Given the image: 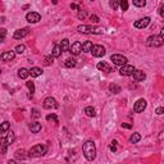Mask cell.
<instances>
[{"instance_id": "6da1fadb", "label": "cell", "mask_w": 164, "mask_h": 164, "mask_svg": "<svg viewBox=\"0 0 164 164\" xmlns=\"http://www.w3.org/2000/svg\"><path fill=\"white\" fill-rule=\"evenodd\" d=\"M82 150H83V155L87 160H94L96 158V146H95V142L91 140L86 141L82 146Z\"/></svg>"}, {"instance_id": "7a4b0ae2", "label": "cell", "mask_w": 164, "mask_h": 164, "mask_svg": "<svg viewBox=\"0 0 164 164\" xmlns=\"http://www.w3.org/2000/svg\"><path fill=\"white\" fill-rule=\"evenodd\" d=\"M46 151H48V146L39 144V145H35L34 147H31V150L28 151V155L30 157H42V155L46 154Z\"/></svg>"}, {"instance_id": "3957f363", "label": "cell", "mask_w": 164, "mask_h": 164, "mask_svg": "<svg viewBox=\"0 0 164 164\" xmlns=\"http://www.w3.org/2000/svg\"><path fill=\"white\" fill-rule=\"evenodd\" d=\"M77 31L81 34H95V35H101L103 28H97V27L92 26H86V24H81L77 27Z\"/></svg>"}, {"instance_id": "277c9868", "label": "cell", "mask_w": 164, "mask_h": 164, "mask_svg": "<svg viewBox=\"0 0 164 164\" xmlns=\"http://www.w3.org/2000/svg\"><path fill=\"white\" fill-rule=\"evenodd\" d=\"M164 44V39L162 36H157V35H154V36H150L149 39H147V45L149 46H154V48H159V46H162Z\"/></svg>"}, {"instance_id": "5b68a950", "label": "cell", "mask_w": 164, "mask_h": 164, "mask_svg": "<svg viewBox=\"0 0 164 164\" xmlns=\"http://www.w3.org/2000/svg\"><path fill=\"white\" fill-rule=\"evenodd\" d=\"M110 59L116 65H121V67L127 64V62H128L127 58H126L124 55H122V54H113V55L110 56Z\"/></svg>"}, {"instance_id": "8992f818", "label": "cell", "mask_w": 164, "mask_h": 164, "mask_svg": "<svg viewBox=\"0 0 164 164\" xmlns=\"http://www.w3.org/2000/svg\"><path fill=\"white\" fill-rule=\"evenodd\" d=\"M146 100L145 99H138L137 101L135 103V105H133V112H136V113H142V112L146 109Z\"/></svg>"}, {"instance_id": "52a82bcc", "label": "cell", "mask_w": 164, "mask_h": 164, "mask_svg": "<svg viewBox=\"0 0 164 164\" xmlns=\"http://www.w3.org/2000/svg\"><path fill=\"white\" fill-rule=\"evenodd\" d=\"M135 71L136 69H135V67H133V65L124 64V65H122V68L119 69V73H121V76H132Z\"/></svg>"}, {"instance_id": "ba28073f", "label": "cell", "mask_w": 164, "mask_h": 164, "mask_svg": "<svg viewBox=\"0 0 164 164\" xmlns=\"http://www.w3.org/2000/svg\"><path fill=\"white\" fill-rule=\"evenodd\" d=\"M91 54L94 56H96V58L104 56L105 55V48H104L103 45H94V48H92V50H91Z\"/></svg>"}, {"instance_id": "9c48e42d", "label": "cell", "mask_w": 164, "mask_h": 164, "mask_svg": "<svg viewBox=\"0 0 164 164\" xmlns=\"http://www.w3.org/2000/svg\"><path fill=\"white\" fill-rule=\"evenodd\" d=\"M44 108L45 109H51V108H58V103L54 97L49 96L44 100Z\"/></svg>"}, {"instance_id": "30bf717a", "label": "cell", "mask_w": 164, "mask_h": 164, "mask_svg": "<svg viewBox=\"0 0 164 164\" xmlns=\"http://www.w3.org/2000/svg\"><path fill=\"white\" fill-rule=\"evenodd\" d=\"M26 19L30 22V23H37L41 19V15L36 12H30L26 14Z\"/></svg>"}, {"instance_id": "8fae6325", "label": "cell", "mask_w": 164, "mask_h": 164, "mask_svg": "<svg viewBox=\"0 0 164 164\" xmlns=\"http://www.w3.org/2000/svg\"><path fill=\"white\" fill-rule=\"evenodd\" d=\"M69 51L73 54V55H78V54L82 51V44L80 42V41L73 42L72 45H71V48H69Z\"/></svg>"}, {"instance_id": "7c38bea8", "label": "cell", "mask_w": 164, "mask_h": 164, "mask_svg": "<svg viewBox=\"0 0 164 164\" xmlns=\"http://www.w3.org/2000/svg\"><path fill=\"white\" fill-rule=\"evenodd\" d=\"M149 23H150V18L149 17H144V18H141V19L136 21L133 26H135L136 28H145V27L149 26Z\"/></svg>"}, {"instance_id": "4fadbf2b", "label": "cell", "mask_w": 164, "mask_h": 164, "mask_svg": "<svg viewBox=\"0 0 164 164\" xmlns=\"http://www.w3.org/2000/svg\"><path fill=\"white\" fill-rule=\"evenodd\" d=\"M28 34H30V30H28V28H21V30H17V31L14 32L13 37H14L15 40H19V39H23V37H26Z\"/></svg>"}, {"instance_id": "5bb4252c", "label": "cell", "mask_w": 164, "mask_h": 164, "mask_svg": "<svg viewBox=\"0 0 164 164\" xmlns=\"http://www.w3.org/2000/svg\"><path fill=\"white\" fill-rule=\"evenodd\" d=\"M15 56V51H4V53L1 54V60L3 62H10L13 60Z\"/></svg>"}, {"instance_id": "9a60e30c", "label": "cell", "mask_w": 164, "mask_h": 164, "mask_svg": "<svg viewBox=\"0 0 164 164\" xmlns=\"http://www.w3.org/2000/svg\"><path fill=\"white\" fill-rule=\"evenodd\" d=\"M133 78H135L136 81H144L145 78H146V75H145L144 71H140V69H136L135 72H133Z\"/></svg>"}, {"instance_id": "2e32d148", "label": "cell", "mask_w": 164, "mask_h": 164, "mask_svg": "<svg viewBox=\"0 0 164 164\" xmlns=\"http://www.w3.org/2000/svg\"><path fill=\"white\" fill-rule=\"evenodd\" d=\"M96 68H97V69H99V71H103V72H106V73L112 72V68L109 67V65L106 64L105 62H100V63H97Z\"/></svg>"}, {"instance_id": "e0dca14e", "label": "cell", "mask_w": 164, "mask_h": 164, "mask_svg": "<svg viewBox=\"0 0 164 164\" xmlns=\"http://www.w3.org/2000/svg\"><path fill=\"white\" fill-rule=\"evenodd\" d=\"M30 130H31L32 133H39L40 131H41V123H39V122L31 123V126H30Z\"/></svg>"}, {"instance_id": "ac0fdd59", "label": "cell", "mask_w": 164, "mask_h": 164, "mask_svg": "<svg viewBox=\"0 0 164 164\" xmlns=\"http://www.w3.org/2000/svg\"><path fill=\"white\" fill-rule=\"evenodd\" d=\"M62 53H63V50H62L60 45H55L53 49V51H51V55H53L54 58H59V56L62 55Z\"/></svg>"}, {"instance_id": "d6986e66", "label": "cell", "mask_w": 164, "mask_h": 164, "mask_svg": "<svg viewBox=\"0 0 164 164\" xmlns=\"http://www.w3.org/2000/svg\"><path fill=\"white\" fill-rule=\"evenodd\" d=\"M30 75H31V77H39V76L42 75V69L37 68V67H34L30 69Z\"/></svg>"}, {"instance_id": "ffe728a7", "label": "cell", "mask_w": 164, "mask_h": 164, "mask_svg": "<svg viewBox=\"0 0 164 164\" xmlns=\"http://www.w3.org/2000/svg\"><path fill=\"white\" fill-rule=\"evenodd\" d=\"M92 48H94V45H92L91 41H86L85 44H82V50H83L85 53H91Z\"/></svg>"}, {"instance_id": "44dd1931", "label": "cell", "mask_w": 164, "mask_h": 164, "mask_svg": "<svg viewBox=\"0 0 164 164\" xmlns=\"http://www.w3.org/2000/svg\"><path fill=\"white\" fill-rule=\"evenodd\" d=\"M5 140H7L8 145H12L13 142H14V140H15V135H14V132H13V131H9V132L7 133V137H5Z\"/></svg>"}, {"instance_id": "7402d4cb", "label": "cell", "mask_w": 164, "mask_h": 164, "mask_svg": "<svg viewBox=\"0 0 164 164\" xmlns=\"http://www.w3.org/2000/svg\"><path fill=\"white\" fill-rule=\"evenodd\" d=\"M18 76H19V78H22V80H26L30 76V71L26 69V68H21V69L18 71Z\"/></svg>"}, {"instance_id": "603a6c76", "label": "cell", "mask_w": 164, "mask_h": 164, "mask_svg": "<svg viewBox=\"0 0 164 164\" xmlns=\"http://www.w3.org/2000/svg\"><path fill=\"white\" fill-rule=\"evenodd\" d=\"M85 114H86L87 117H95L96 116V112H95V109L92 108V106H86V108H85Z\"/></svg>"}, {"instance_id": "cb8c5ba5", "label": "cell", "mask_w": 164, "mask_h": 164, "mask_svg": "<svg viewBox=\"0 0 164 164\" xmlns=\"http://www.w3.org/2000/svg\"><path fill=\"white\" fill-rule=\"evenodd\" d=\"M140 140H141V135H140L138 132H135V133H133V135L130 137V142H132V144H137Z\"/></svg>"}, {"instance_id": "d4e9b609", "label": "cell", "mask_w": 164, "mask_h": 164, "mask_svg": "<svg viewBox=\"0 0 164 164\" xmlns=\"http://www.w3.org/2000/svg\"><path fill=\"white\" fill-rule=\"evenodd\" d=\"M60 48H62V50H63V51H67L68 49L71 48V45H69V40H67V39L62 40V42H60Z\"/></svg>"}, {"instance_id": "484cf974", "label": "cell", "mask_w": 164, "mask_h": 164, "mask_svg": "<svg viewBox=\"0 0 164 164\" xmlns=\"http://www.w3.org/2000/svg\"><path fill=\"white\" fill-rule=\"evenodd\" d=\"M64 65H65L67 68H73V67H76V60H75L73 58H68L67 60H65Z\"/></svg>"}, {"instance_id": "4316f807", "label": "cell", "mask_w": 164, "mask_h": 164, "mask_svg": "<svg viewBox=\"0 0 164 164\" xmlns=\"http://www.w3.org/2000/svg\"><path fill=\"white\" fill-rule=\"evenodd\" d=\"M9 127H10V123H9V122H7V121L3 122V123H1V127H0V132H1V133H5L8 130H9Z\"/></svg>"}, {"instance_id": "83f0119b", "label": "cell", "mask_w": 164, "mask_h": 164, "mask_svg": "<svg viewBox=\"0 0 164 164\" xmlns=\"http://www.w3.org/2000/svg\"><path fill=\"white\" fill-rule=\"evenodd\" d=\"M109 7L113 10H117L119 7V0H109Z\"/></svg>"}, {"instance_id": "f1b7e54d", "label": "cell", "mask_w": 164, "mask_h": 164, "mask_svg": "<svg viewBox=\"0 0 164 164\" xmlns=\"http://www.w3.org/2000/svg\"><path fill=\"white\" fill-rule=\"evenodd\" d=\"M109 90H110L113 94H119V92H121V87H119L118 85H114V83L109 86Z\"/></svg>"}, {"instance_id": "f546056e", "label": "cell", "mask_w": 164, "mask_h": 164, "mask_svg": "<svg viewBox=\"0 0 164 164\" xmlns=\"http://www.w3.org/2000/svg\"><path fill=\"white\" fill-rule=\"evenodd\" d=\"M119 5H121V9L123 12H126V10L128 9V1L127 0H119Z\"/></svg>"}, {"instance_id": "4dcf8cb0", "label": "cell", "mask_w": 164, "mask_h": 164, "mask_svg": "<svg viewBox=\"0 0 164 164\" xmlns=\"http://www.w3.org/2000/svg\"><path fill=\"white\" fill-rule=\"evenodd\" d=\"M133 5L138 7V8H142L146 5V1H145V0H133Z\"/></svg>"}, {"instance_id": "1f68e13d", "label": "cell", "mask_w": 164, "mask_h": 164, "mask_svg": "<svg viewBox=\"0 0 164 164\" xmlns=\"http://www.w3.org/2000/svg\"><path fill=\"white\" fill-rule=\"evenodd\" d=\"M44 62H45V65H51V64H53V62H54V56H53V55L45 56Z\"/></svg>"}, {"instance_id": "d6a6232c", "label": "cell", "mask_w": 164, "mask_h": 164, "mask_svg": "<svg viewBox=\"0 0 164 164\" xmlns=\"http://www.w3.org/2000/svg\"><path fill=\"white\" fill-rule=\"evenodd\" d=\"M24 150H17V151H15V158H17V159H24Z\"/></svg>"}, {"instance_id": "836d02e7", "label": "cell", "mask_w": 164, "mask_h": 164, "mask_svg": "<svg viewBox=\"0 0 164 164\" xmlns=\"http://www.w3.org/2000/svg\"><path fill=\"white\" fill-rule=\"evenodd\" d=\"M26 85H27V87L30 89V92H31V95H32L35 92V85H34V82L28 81V82H26Z\"/></svg>"}, {"instance_id": "e575fe53", "label": "cell", "mask_w": 164, "mask_h": 164, "mask_svg": "<svg viewBox=\"0 0 164 164\" xmlns=\"http://www.w3.org/2000/svg\"><path fill=\"white\" fill-rule=\"evenodd\" d=\"M24 50H26V46L24 45H18L17 48H15V53H18V54L24 53Z\"/></svg>"}, {"instance_id": "d590c367", "label": "cell", "mask_w": 164, "mask_h": 164, "mask_svg": "<svg viewBox=\"0 0 164 164\" xmlns=\"http://www.w3.org/2000/svg\"><path fill=\"white\" fill-rule=\"evenodd\" d=\"M86 15H87V13H86V10H78V18L80 19H85L86 18Z\"/></svg>"}, {"instance_id": "8d00e7d4", "label": "cell", "mask_w": 164, "mask_h": 164, "mask_svg": "<svg viewBox=\"0 0 164 164\" xmlns=\"http://www.w3.org/2000/svg\"><path fill=\"white\" fill-rule=\"evenodd\" d=\"M46 119H48V121H53V122L58 123V119H56V116H55V114H49V116L46 117Z\"/></svg>"}, {"instance_id": "74e56055", "label": "cell", "mask_w": 164, "mask_h": 164, "mask_svg": "<svg viewBox=\"0 0 164 164\" xmlns=\"http://www.w3.org/2000/svg\"><path fill=\"white\" fill-rule=\"evenodd\" d=\"M41 114H40V112L37 110V109H32V117H34V118H39Z\"/></svg>"}, {"instance_id": "f35d334b", "label": "cell", "mask_w": 164, "mask_h": 164, "mask_svg": "<svg viewBox=\"0 0 164 164\" xmlns=\"http://www.w3.org/2000/svg\"><path fill=\"white\" fill-rule=\"evenodd\" d=\"M109 149H110L113 153H116V151H117V141H113V142H112V145L109 146Z\"/></svg>"}, {"instance_id": "ab89813d", "label": "cell", "mask_w": 164, "mask_h": 164, "mask_svg": "<svg viewBox=\"0 0 164 164\" xmlns=\"http://www.w3.org/2000/svg\"><path fill=\"white\" fill-rule=\"evenodd\" d=\"M90 19H91L92 22H95V23H97V22H99V17H97V15H95V14H91Z\"/></svg>"}, {"instance_id": "60d3db41", "label": "cell", "mask_w": 164, "mask_h": 164, "mask_svg": "<svg viewBox=\"0 0 164 164\" xmlns=\"http://www.w3.org/2000/svg\"><path fill=\"white\" fill-rule=\"evenodd\" d=\"M0 31H1V39H0V40H1V41H4V39H5V35H7V30H5V28H1V30H0Z\"/></svg>"}, {"instance_id": "b9f144b4", "label": "cell", "mask_w": 164, "mask_h": 164, "mask_svg": "<svg viewBox=\"0 0 164 164\" xmlns=\"http://www.w3.org/2000/svg\"><path fill=\"white\" fill-rule=\"evenodd\" d=\"M159 14H160V17L164 18V5H162V7L159 8Z\"/></svg>"}, {"instance_id": "7bdbcfd3", "label": "cell", "mask_w": 164, "mask_h": 164, "mask_svg": "<svg viewBox=\"0 0 164 164\" xmlns=\"http://www.w3.org/2000/svg\"><path fill=\"white\" fill-rule=\"evenodd\" d=\"M164 113V108H158L157 109V114H159V116H160V114H163Z\"/></svg>"}, {"instance_id": "ee69618b", "label": "cell", "mask_w": 164, "mask_h": 164, "mask_svg": "<svg viewBox=\"0 0 164 164\" xmlns=\"http://www.w3.org/2000/svg\"><path fill=\"white\" fill-rule=\"evenodd\" d=\"M122 127H123V128H128V130H130L132 126H131V124H127V123H122Z\"/></svg>"}, {"instance_id": "f6af8a7d", "label": "cell", "mask_w": 164, "mask_h": 164, "mask_svg": "<svg viewBox=\"0 0 164 164\" xmlns=\"http://www.w3.org/2000/svg\"><path fill=\"white\" fill-rule=\"evenodd\" d=\"M71 8H72V9H75V10H80V8H78L76 4H71Z\"/></svg>"}, {"instance_id": "bcb514c9", "label": "cell", "mask_w": 164, "mask_h": 164, "mask_svg": "<svg viewBox=\"0 0 164 164\" xmlns=\"http://www.w3.org/2000/svg\"><path fill=\"white\" fill-rule=\"evenodd\" d=\"M160 36H162V37H163V39H164V28L162 30V31H160Z\"/></svg>"}, {"instance_id": "7dc6e473", "label": "cell", "mask_w": 164, "mask_h": 164, "mask_svg": "<svg viewBox=\"0 0 164 164\" xmlns=\"http://www.w3.org/2000/svg\"><path fill=\"white\" fill-rule=\"evenodd\" d=\"M91 1H94V0H91Z\"/></svg>"}]
</instances>
